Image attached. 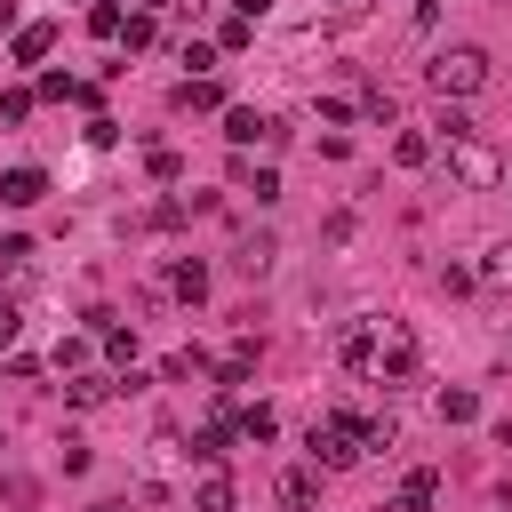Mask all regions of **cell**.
<instances>
[{"label": "cell", "instance_id": "1", "mask_svg": "<svg viewBox=\"0 0 512 512\" xmlns=\"http://www.w3.org/2000/svg\"><path fill=\"white\" fill-rule=\"evenodd\" d=\"M336 352L368 384H408L416 376V328L408 320H344L336 328Z\"/></svg>", "mask_w": 512, "mask_h": 512}, {"label": "cell", "instance_id": "2", "mask_svg": "<svg viewBox=\"0 0 512 512\" xmlns=\"http://www.w3.org/2000/svg\"><path fill=\"white\" fill-rule=\"evenodd\" d=\"M448 104H464V96H480L488 80H496V64H488V48H472V40H456V48H440L432 56V72H424Z\"/></svg>", "mask_w": 512, "mask_h": 512}, {"label": "cell", "instance_id": "3", "mask_svg": "<svg viewBox=\"0 0 512 512\" xmlns=\"http://www.w3.org/2000/svg\"><path fill=\"white\" fill-rule=\"evenodd\" d=\"M304 456L320 464V472H352L368 448H360V416H320L312 432H304Z\"/></svg>", "mask_w": 512, "mask_h": 512}, {"label": "cell", "instance_id": "4", "mask_svg": "<svg viewBox=\"0 0 512 512\" xmlns=\"http://www.w3.org/2000/svg\"><path fill=\"white\" fill-rule=\"evenodd\" d=\"M448 176L472 184V192H488V184H504V160H496L480 136H464V144H448Z\"/></svg>", "mask_w": 512, "mask_h": 512}, {"label": "cell", "instance_id": "5", "mask_svg": "<svg viewBox=\"0 0 512 512\" xmlns=\"http://www.w3.org/2000/svg\"><path fill=\"white\" fill-rule=\"evenodd\" d=\"M272 496H280L288 512H312V504H320V472H312V464H288V472L272 480Z\"/></svg>", "mask_w": 512, "mask_h": 512}, {"label": "cell", "instance_id": "6", "mask_svg": "<svg viewBox=\"0 0 512 512\" xmlns=\"http://www.w3.org/2000/svg\"><path fill=\"white\" fill-rule=\"evenodd\" d=\"M432 496H440V472H432V464H416V472L400 480V496H392V504H400V512H432Z\"/></svg>", "mask_w": 512, "mask_h": 512}, {"label": "cell", "instance_id": "7", "mask_svg": "<svg viewBox=\"0 0 512 512\" xmlns=\"http://www.w3.org/2000/svg\"><path fill=\"white\" fill-rule=\"evenodd\" d=\"M40 192H48V176H40V168H8V176H0V200H8V208H32Z\"/></svg>", "mask_w": 512, "mask_h": 512}, {"label": "cell", "instance_id": "8", "mask_svg": "<svg viewBox=\"0 0 512 512\" xmlns=\"http://www.w3.org/2000/svg\"><path fill=\"white\" fill-rule=\"evenodd\" d=\"M232 440H240V416H208L200 440H192V456H232Z\"/></svg>", "mask_w": 512, "mask_h": 512}, {"label": "cell", "instance_id": "9", "mask_svg": "<svg viewBox=\"0 0 512 512\" xmlns=\"http://www.w3.org/2000/svg\"><path fill=\"white\" fill-rule=\"evenodd\" d=\"M224 136H232V144H256V136H272V120H264L256 104H232V112H224Z\"/></svg>", "mask_w": 512, "mask_h": 512}, {"label": "cell", "instance_id": "10", "mask_svg": "<svg viewBox=\"0 0 512 512\" xmlns=\"http://www.w3.org/2000/svg\"><path fill=\"white\" fill-rule=\"evenodd\" d=\"M232 504H240V496H232V480H224V472H208V480L192 488V512H232Z\"/></svg>", "mask_w": 512, "mask_h": 512}, {"label": "cell", "instance_id": "11", "mask_svg": "<svg viewBox=\"0 0 512 512\" xmlns=\"http://www.w3.org/2000/svg\"><path fill=\"white\" fill-rule=\"evenodd\" d=\"M168 288H176L184 304H200V296H208V264H192V256H184V264L168 272Z\"/></svg>", "mask_w": 512, "mask_h": 512}, {"label": "cell", "instance_id": "12", "mask_svg": "<svg viewBox=\"0 0 512 512\" xmlns=\"http://www.w3.org/2000/svg\"><path fill=\"white\" fill-rule=\"evenodd\" d=\"M480 280H488V288H512V240H496V248L480 256Z\"/></svg>", "mask_w": 512, "mask_h": 512}, {"label": "cell", "instance_id": "13", "mask_svg": "<svg viewBox=\"0 0 512 512\" xmlns=\"http://www.w3.org/2000/svg\"><path fill=\"white\" fill-rule=\"evenodd\" d=\"M48 40H56L48 24H24V32H16V64H40V56H48Z\"/></svg>", "mask_w": 512, "mask_h": 512}, {"label": "cell", "instance_id": "14", "mask_svg": "<svg viewBox=\"0 0 512 512\" xmlns=\"http://www.w3.org/2000/svg\"><path fill=\"white\" fill-rule=\"evenodd\" d=\"M392 160H400V168H424V160H432V136H416V128L392 136Z\"/></svg>", "mask_w": 512, "mask_h": 512}, {"label": "cell", "instance_id": "15", "mask_svg": "<svg viewBox=\"0 0 512 512\" xmlns=\"http://www.w3.org/2000/svg\"><path fill=\"white\" fill-rule=\"evenodd\" d=\"M472 416H480V400H472L464 384H456V392H440V424H472Z\"/></svg>", "mask_w": 512, "mask_h": 512}, {"label": "cell", "instance_id": "16", "mask_svg": "<svg viewBox=\"0 0 512 512\" xmlns=\"http://www.w3.org/2000/svg\"><path fill=\"white\" fill-rule=\"evenodd\" d=\"M272 432H280L272 408H240V440H272Z\"/></svg>", "mask_w": 512, "mask_h": 512}, {"label": "cell", "instance_id": "17", "mask_svg": "<svg viewBox=\"0 0 512 512\" xmlns=\"http://www.w3.org/2000/svg\"><path fill=\"white\" fill-rule=\"evenodd\" d=\"M88 32H96V40H120V8L96 0V8H88Z\"/></svg>", "mask_w": 512, "mask_h": 512}, {"label": "cell", "instance_id": "18", "mask_svg": "<svg viewBox=\"0 0 512 512\" xmlns=\"http://www.w3.org/2000/svg\"><path fill=\"white\" fill-rule=\"evenodd\" d=\"M176 104H184V112H208V104H216V80H184Z\"/></svg>", "mask_w": 512, "mask_h": 512}, {"label": "cell", "instance_id": "19", "mask_svg": "<svg viewBox=\"0 0 512 512\" xmlns=\"http://www.w3.org/2000/svg\"><path fill=\"white\" fill-rule=\"evenodd\" d=\"M240 184H248L256 200H280V176H272V168H240Z\"/></svg>", "mask_w": 512, "mask_h": 512}, {"label": "cell", "instance_id": "20", "mask_svg": "<svg viewBox=\"0 0 512 512\" xmlns=\"http://www.w3.org/2000/svg\"><path fill=\"white\" fill-rule=\"evenodd\" d=\"M232 264H240V272H264V264H272V240H240V256H232Z\"/></svg>", "mask_w": 512, "mask_h": 512}, {"label": "cell", "instance_id": "21", "mask_svg": "<svg viewBox=\"0 0 512 512\" xmlns=\"http://www.w3.org/2000/svg\"><path fill=\"white\" fill-rule=\"evenodd\" d=\"M104 392H112V376H80V384H72V408H96Z\"/></svg>", "mask_w": 512, "mask_h": 512}, {"label": "cell", "instance_id": "22", "mask_svg": "<svg viewBox=\"0 0 512 512\" xmlns=\"http://www.w3.org/2000/svg\"><path fill=\"white\" fill-rule=\"evenodd\" d=\"M32 264V240H0V272H24Z\"/></svg>", "mask_w": 512, "mask_h": 512}, {"label": "cell", "instance_id": "23", "mask_svg": "<svg viewBox=\"0 0 512 512\" xmlns=\"http://www.w3.org/2000/svg\"><path fill=\"white\" fill-rule=\"evenodd\" d=\"M104 352L112 360H136V328H104Z\"/></svg>", "mask_w": 512, "mask_h": 512}, {"label": "cell", "instance_id": "24", "mask_svg": "<svg viewBox=\"0 0 512 512\" xmlns=\"http://www.w3.org/2000/svg\"><path fill=\"white\" fill-rule=\"evenodd\" d=\"M0 344H16V304H0Z\"/></svg>", "mask_w": 512, "mask_h": 512}, {"label": "cell", "instance_id": "25", "mask_svg": "<svg viewBox=\"0 0 512 512\" xmlns=\"http://www.w3.org/2000/svg\"><path fill=\"white\" fill-rule=\"evenodd\" d=\"M232 8H240V16H264V8H272V0H232Z\"/></svg>", "mask_w": 512, "mask_h": 512}, {"label": "cell", "instance_id": "26", "mask_svg": "<svg viewBox=\"0 0 512 512\" xmlns=\"http://www.w3.org/2000/svg\"><path fill=\"white\" fill-rule=\"evenodd\" d=\"M0 32H16V0H0Z\"/></svg>", "mask_w": 512, "mask_h": 512}, {"label": "cell", "instance_id": "27", "mask_svg": "<svg viewBox=\"0 0 512 512\" xmlns=\"http://www.w3.org/2000/svg\"><path fill=\"white\" fill-rule=\"evenodd\" d=\"M496 440H504V448H512V416H504V424H496Z\"/></svg>", "mask_w": 512, "mask_h": 512}, {"label": "cell", "instance_id": "28", "mask_svg": "<svg viewBox=\"0 0 512 512\" xmlns=\"http://www.w3.org/2000/svg\"><path fill=\"white\" fill-rule=\"evenodd\" d=\"M96 512H128V504H96Z\"/></svg>", "mask_w": 512, "mask_h": 512}, {"label": "cell", "instance_id": "29", "mask_svg": "<svg viewBox=\"0 0 512 512\" xmlns=\"http://www.w3.org/2000/svg\"><path fill=\"white\" fill-rule=\"evenodd\" d=\"M504 184H512V168H504Z\"/></svg>", "mask_w": 512, "mask_h": 512}]
</instances>
